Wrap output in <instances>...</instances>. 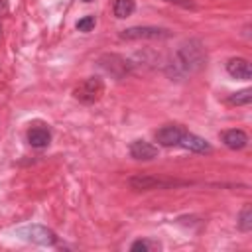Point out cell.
<instances>
[{
  "label": "cell",
  "mask_w": 252,
  "mask_h": 252,
  "mask_svg": "<svg viewBox=\"0 0 252 252\" xmlns=\"http://www.w3.org/2000/svg\"><path fill=\"white\" fill-rule=\"evenodd\" d=\"M203 65H205V49H203L201 41L199 39H189L177 49V53L171 61V69H173L171 75L181 77V75H187V73H195Z\"/></svg>",
  "instance_id": "6da1fadb"
},
{
  "label": "cell",
  "mask_w": 252,
  "mask_h": 252,
  "mask_svg": "<svg viewBox=\"0 0 252 252\" xmlns=\"http://www.w3.org/2000/svg\"><path fill=\"white\" fill-rule=\"evenodd\" d=\"M104 93V83L100 77H87L83 83H79L73 91V96L83 104H93L100 98Z\"/></svg>",
  "instance_id": "7a4b0ae2"
},
{
  "label": "cell",
  "mask_w": 252,
  "mask_h": 252,
  "mask_svg": "<svg viewBox=\"0 0 252 252\" xmlns=\"http://www.w3.org/2000/svg\"><path fill=\"white\" fill-rule=\"evenodd\" d=\"M16 236L28 240V242H33V244H41V246H51L57 242V236L53 230H49L47 226H41V224H26V226H20L16 230Z\"/></svg>",
  "instance_id": "3957f363"
},
{
  "label": "cell",
  "mask_w": 252,
  "mask_h": 252,
  "mask_svg": "<svg viewBox=\"0 0 252 252\" xmlns=\"http://www.w3.org/2000/svg\"><path fill=\"white\" fill-rule=\"evenodd\" d=\"M169 30L165 28H156V26H134L128 30L120 32V39H165L169 37Z\"/></svg>",
  "instance_id": "277c9868"
},
{
  "label": "cell",
  "mask_w": 252,
  "mask_h": 252,
  "mask_svg": "<svg viewBox=\"0 0 252 252\" xmlns=\"http://www.w3.org/2000/svg\"><path fill=\"white\" fill-rule=\"evenodd\" d=\"M130 187L136 191H150V189H167V187H175L181 185L179 181H171V179H159L154 175H134L130 177Z\"/></svg>",
  "instance_id": "5b68a950"
},
{
  "label": "cell",
  "mask_w": 252,
  "mask_h": 252,
  "mask_svg": "<svg viewBox=\"0 0 252 252\" xmlns=\"http://www.w3.org/2000/svg\"><path fill=\"white\" fill-rule=\"evenodd\" d=\"M98 65H100L106 73H110L112 77H116V79H122V77L130 71V67H132V63H130L128 59H124L122 55H114V53L102 55V57L98 59Z\"/></svg>",
  "instance_id": "8992f818"
},
{
  "label": "cell",
  "mask_w": 252,
  "mask_h": 252,
  "mask_svg": "<svg viewBox=\"0 0 252 252\" xmlns=\"http://www.w3.org/2000/svg\"><path fill=\"white\" fill-rule=\"evenodd\" d=\"M183 128L181 126H177V124H167V126H163V128H159L158 132H156V140H158V144H161V146H179V140H181V136H183Z\"/></svg>",
  "instance_id": "52a82bcc"
},
{
  "label": "cell",
  "mask_w": 252,
  "mask_h": 252,
  "mask_svg": "<svg viewBox=\"0 0 252 252\" xmlns=\"http://www.w3.org/2000/svg\"><path fill=\"white\" fill-rule=\"evenodd\" d=\"M130 156H132L134 159H144V161H148V159L158 158V148H156L154 144L146 142V140H136V142L130 144Z\"/></svg>",
  "instance_id": "ba28073f"
},
{
  "label": "cell",
  "mask_w": 252,
  "mask_h": 252,
  "mask_svg": "<svg viewBox=\"0 0 252 252\" xmlns=\"http://www.w3.org/2000/svg\"><path fill=\"white\" fill-rule=\"evenodd\" d=\"M179 146L181 148H187L191 152H199V154H209L211 152V144L205 138L195 136V134H189V132H183V136L179 140Z\"/></svg>",
  "instance_id": "9c48e42d"
},
{
  "label": "cell",
  "mask_w": 252,
  "mask_h": 252,
  "mask_svg": "<svg viewBox=\"0 0 252 252\" xmlns=\"http://www.w3.org/2000/svg\"><path fill=\"white\" fill-rule=\"evenodd\" d=\"M226 71L228 75H232L234 79H242V81H248L252 77V69H250V63L242 57H234L226 63Z\"/></svg>",
  "instance_id": "30bf717a"
},
{
  "label": "cell",
  "mask_w": 252,
  "mask_h": 252,
  "mask_svg": "<svg viewBox=\"0 0 252 252\" xmlns=\"http://www.w3.org/2000/svg\"><path fill=\"white\" fill-rule=\"evenodd\" d=\"M222 142L226 148L230 150H242L246 144H248V136L244 130H238V128H232V130H226L222 134Z\"/></svg>",
  "instance_id": "8fae6325"
},
{
  "label": "cell",
  "mask_w": 252,
  "mask_h": 252,
  "mask_svg": "<svg viewBox=\"0 0 252 252\" xmlns=\"http://www.w3.org/2000/svg\"><path fill=\"white\" fill-rule=\"evenodd\" d=\"M28 142H30L33 148H45V146L51 142V134H49L47 128L35 126V128H30V132H28Z\"/></svg>",
  "instance_id": "7c38bea8"
},
{
  "label": "cell",
  "mask_w": 252,
  "mask_h": 252,
  "mask_svg": "<svg viewBox=\"0 0 252 252\" xmlns=\"http://www.w3.org/2000/svg\"><path fill=\"white\" fill-rule=\"evenodd\" d=\"M136 8V2L134 0H114V6H112V12L116 18H126L134 12Z\"/></svg>",
  "instance_id": "4fadbf2b"
},
{
  "label": "cell",
  "mask_w": 252,
  "mask_h": 252,
  "mask_svg": "<svg viewBox=\"0 0 252 252\" xmlns=\"http://www.w3.org/2000/svg\"><path fill=\"white\" fill-rule=\"evenodd\" d=\"M238 228L248 232L252 228V207L250 205H244V209L240 211L238 215Z\"/></svg>",
  "instance_id": "5bb4252c"
},
{
  "label": "cell",
  "mask_w": 252,
  "mask_h": 252,
  "mask_svg": "<svg viewBox=\"0 0 252 252\" xmlns=\"http://www.w3.org/2000/svg\"><path fill=\"white\" fill-rule=\"evenodd\" d=\"M250 100H252V91L250 89H242V91H238V93H234V94L228 96V102L230 104H236V106L250 104Z\"/></svg>",
  "instance_id": "9a60e30c"
},
{
  "label": "cell",
  "mask_w": 252,
  "mask_h": 252,
  "mask_svg": "<svg viewBox=\"0 0 252 252\" xmlns=\"http://www.w3.org/2000/svg\"><path fill=\"white\" fill-rule=\"evenodd\" d=\"M154 248H158V244H154V242H150V240H136V242L130 246L132 252H138V250L148 252V250H154Z\"/></svg>",
  "instance_id": "2e32d148"
},
{
  "label": "cell",
  "mask_w": 252,
  "mask_h": 252,
  "mask_svg": "<svg viewBox=\"0 0 252 252\" xmlns=\"http://www.w3.org/2000/svg\"><path fill=\"white\" fill-rule=\"evenodd\" d=\"M94 28V16H85L83 20L77 22V30L79 32H91Z\"/></svg>",
  "instance_id": "e0dca14e"
},
{
  "label": "cell",
  "mask_w": 252,
  "mask_h": 252,
  "mask_svg": "<svg viewBox=\"0 0 252 252\" xmlns=\"http://www.w3.org/2000/svg\"><path fill=\"white\" fill-rule=\"evenodd\" d=\"M167 2L179 4V6H183V8H193V2H191V0H167Z\"/></svg>",
  "instance_id": "ac0fdd59"
},
{
  "label": "cell",
  "mask_w": 252,
  "mask_h": 252,
  "mask_svg": "<svg viewBox=\"0 0 252 252\" xmlns=\"http://www.w3.org/2000/svg\"><path fill=\"white\" fill-rule=\"evenodd\" d=\"M85 2H91V0H85Z\"/></svg>",
  "instance_id": "d6986e66"
},
{
  "label": "cell",
  "mask_w": 252,
  "mask_h": 252,
  "mask_svg": "<svg viewBox=\"0 0 252 252\" xmlns=\"http://www.w3.org/2000/svg\"><path fill=\"white\" fill-rule=\"evenodd\" d=\"M0 32H2V28H0Z\"/></svg>",
  "instance_id": "ffe728a7"
}]
</instances>
